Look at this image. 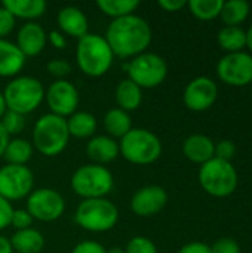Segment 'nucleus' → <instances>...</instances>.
I'll return each mask as SVG.
<instances>
[{"mask_svg": "<svg viewBox=\"0 0 252 253\" xmlns=\"http://www.w3.org/2000/svg\"><path fill=\"white\" fill-rule=\"evenodd\" d=\"M107 40L114 56L135 58L146 52L151 43V28L149 22L138 15H128L113 19L105 31Z\"/></svg>", "mask_w": 252, "mask_h": 253, "instance_id": "1", "label": "nucleus"}, {"mask_svg": "<svg viewBox=\"0 0 252 253\" xmlns=\"http://www.w3.org/2000/svg\"><path fill=\"white\" fill-rule=\"evenodd\" d=\"M76 61L83 74L89 77H101L110 71L114 55L104 36L88 33L77 42Z\"/></svg>", "mask_w": 252, "mask_h": 253, "instance_id": "2", "label": "nucleus"}, {"mask_svg": "<svg viewBox=\"0 0 252 253\" xmlns=\"http://www.w3.org/2000/svg\"><path fill=\"white\" fill-rule=\"evenodd\" d=\"M70 139L65 119L48 113L42 116L33 127V148L46 157L61 154Z\"/></svg>", "mask_w": 252, "mask_h": 253, "instance_id": "3", "label": "nucleus"}, {"mask_svg": "<svg viewBox=\"0 0 252 253\" xmlns=\"http://www.w3.org/2000/svg\"><path fill=\"white\" fill-rule=\"evenodd\" d=\"M6 108L27 116L33 113L45 99V87L40 80L30 76L13 77L3 90Z\"/></svg>", "mask_w": 252, "mask_h": 253, "instance_id": "4", "label": "nucleus"}, {"mask_svg": "<svg viewBox=\"0 0 252 253\" xmlns=\"http://www.w3.org/2000/svg\"><path fill=\"white\" fill-rule=\"evenodd\" d=\"M120 154L132 165H151L162 156V142L150 130L132 127L119 142Z\"/></svg>", "mask_w": 252, "mask_h": 253, "instance_id": "5", "label": "nucleus"}, {"mask_svg": "<svg viewBox=\"0 0 252 253\" xmlns=\"http://www.w3.org/2000/svg\"><path fill=\"white\" fill-rule=\"evenodd\" d=\"M198 179L205 193L218 199L232 196L239 181L232 162H224L217 157L201 166Z\"/></svg>", "mask_w": 252, "mask_h": 253, "instance_id": "6", "label": "nucleus"}, {"mask_svg": "<svg viewBox=\"0 0 252 253\" xmlns=\"http://www.w3.org/2000/svg\"><path fill=\"white\" fill-rule=\"evenodd\" d=\"M70 184L73 191L83 200L105 199L114 187V178L105 166L91 163L76 169Z\"/></svg>", "mask_w": 252, "mask_h": 253, "instance_id": "7", "label": "nucleus"}, {"mask_svg": "<svg viewBox=\"0 0 252 253\" xmlns=\"http://www.w3.org/2000/svg\"><path fill=\"white\" fill-rule=\"evenodd\" d=\"M74 221L86 231L105 233L116 227L119 211L107 199H88L77 206Z\"/></svg>", "mask_w": 252, "mask_h": 253, "instance_id": "8", "label": "nucleus"}, {"mask_svg": "<svg viewBox=\"0 0 252 253\" xmlns=\"http://www.w3.org/2000/svg\"><path fill=\"white\" fill-rule=\"evenodd\" d=\"M125 68L128 79L141 89H153L162 84L168 76L166 61L160 55L151 52H144L132 58Z\"/></svg>", "mask_w": 252, "mask_h": 253, "instance_id": "9", "label": "nucleus"}, {"mask_svg": "<svg viewBox=\"0 0 252 253\" xmlns=\"http://www.w3.org/2000/svg\"><path fill=\"white\" fill-rule=\"evenodd\" d=\"M34 188V175L27 166L4 165L0 168V196L7 202L22 200Z\"/></svg>", "mask_w": 252, "mask_h": 253, "instance_id": "10", "label": "nucleus"}, {"mask_svg": "<svg viewBox=\"0 0 252 253\" xmlns=\"http://www.w3.org/2000/svg\"><path fill=\"white\" fill-rule=\"evenodd\" d=\"M65 211L64 197L53 188H37L27 197V212L33 219L52 222L62 216Z\"/></svg>", "mask_w": 252, "mask_h": 253, "instance_id": "11", "label": "nucleus"}, {"mask_svg": "<svg viewBox=\"0 0 252 253\" xmlns=\"http://www.w3.org/2000/svg\"><path fill=\"white\" fill-rule=\"evenodd\" d=\"M217 74L229 86H247L252 82V55L235 52L224 55L217 64Z\"/></svg>", "mask_w": 252, "mask_h": 253, "instance_id": "12", "label": "nucleus"}, {"mask_svg": "<svg viewBox=\"0 0 252 253\" xmlns=\"http://www.w3.org/2000/svg\"><path fill=\"white\" fill-rule=\"evenodd\" d=\"M45 99L52 114L68 119L79 107V92L68 80H55L45 90Z\"/></svg>", "mask_w": 252, "mask_h": 253, "instance_id": "13", "label": "nucleus"}, {"mask_svg": "<svg viewBox=\"0 0 252 253\" xmlns=\"http://www.w3.org/2000/svg\"><path fill=\"white\" fill-rule=\"evenodd\" d=\"M218 96V87L209 77L201 76L193 79L184 89V104L189 110L202 113L209 110Z\"/></svg>", "mask_w": 252, "mask_h": 253, "instance_id": "14", "label": "nucleus"}, {"mask_svg": "<svg viewBox=\"0 0 252 253\" xmlns=\"http://www.w3.org/2000/svg\"><path fill=\"white\" fill-rule=\"evenodd\" d=\"M168 203V193L159 185H146L131 199V211L141 218H150L160 213Z\"/></svg>", "mask_w": 252, "mask_h": 253, "instance_id": "15", "label": "nucleus"}, {"mask_svg": "<svg viewBox=\"0 0 252 253\" xmlns=\"http://www.w3.org/2000/svg\"><path fill=\"white\" fill-rule=\"evenodd\" d=\"M48 43V34L42 25L36 22L24 24L16 34V47L25 56H37L43 52Z\"/></svg>", "mask_w": 252, "mask_h": 253, "instance_id": "16", "label": "nucleus"}, {"mask_svg": "<svg viewBox=\"0 0 252 253\" xmlns=\"http://www.w3.org/2000/svg\"><path fill=\"white\" fill-rule=\"evenodd\" d=\"M86 154L95 165H107L116 160L120 154L119 142L108 135H97L86 144Z\"/></svg>", "mask_w": 252, "mask_h": 253, "instance_id": "17", "label": "nucleus"}, {"mask_svg": "<svg viewBox=\"0 0 252 253\" xmlns=\"http://www.w3.org/2000/svg\"><path fill=\"white\" fill-rule=\"evenodd\" d=\"M183 153L187 160L202 166L203 163L214 159L215 144L209 136L195 133L186 138V141L183 142Z\"/></svg>", "mask_w": 252, "mask_h": 253, "instance_id": "18", "label": "nucleus"}, {"mask_svg": "<svg viewBox=\"0 0 252 253\" xmlns=\"http://www.w3.org/2000/svg\"><path fill=\"white\" fill-rule=\"evenodd\" d=\"M56 22L62 34L82 39L88 34V18L76 6H65L56 15Z\"/></svg>", "mask_w": 252, "mask_h": 253, "instance_id": "19", "label": "nucleus"}, {"mask_svg": "<svg viewBox=\"0 0 252 253\" xmlns=\"http://www.w3.org/2000/svg\"><path fill=\"white\" fill-rule=\"evenodd\" d=\"M25 65V56L15 43L0 39V77H15Z\"/></svg>", "mask_w": 252, "mask_h": 253, "instance_id": "20", "label": "nucleus"}, {"mask_svg": "<svg viewBox=\"0 0 252 253\" xmlns=\"http://www.w3.org/2000/svg\"><path fill=\"white\" fill-rule=\"evenodd\" d=\"M1 6H4L15 19H27L28 22L40 18L48 7L45 0H4Z\"/></svg>", "mask_w": 252, "mask_h": 253, "instance_id": "21", "label": "nucleus"}, {"mask_svg": "<svg viewBox=\"0 0 252 253\" xmlns=\"http://www.w3.org/2000/svg\"><path fill=\"white\" fill-rule=\"evenodd\" d=\"M13 252L16 253H40L45 248V237L34 228L15 231L9 239Z\"/></svg>", "mask_w": 252, "mask_h": 253, "instance_id": "22", "label": "nucleus"}, {"mask_svg": "<svg viewBox=\"0 0 252 253\" xmlns=\"http://www.w3.org/2000/svg\"><path fill=\"white\" fill-rule=\"evenodd\" d=\"M116 102H117V108L129 113V111H135L141 102H143V89L135 84L132 80L125 79L122 82H119L117 87H116Z\"/></svg>", "mask_w": 252, "mask_h": 253, "instance_id": "23", "label": "nucleus"}, {"mask_svg": "<svg viewBox=\"0 0 252 253\" xmlns=\"http://www.w3.org/2000/svg\"><path fill=\"white\" fill-rule=\"evenodd\" d=\"M104 129L108 133L110 138H123L131 129H132V119L129 113L120 110V108H111L104 114L102 119Z\"/></svg>", "mask_w": 252, "mask_h": 253, "instance_id": "24", "label": "nucleus"}, {"mask_svg": "<svg viewBox=\"0 0 252 253\" xmlns=\"http://www.w3.org/2000/svg\"><path fill=\"white\" fill-rule=\"evenodd\" d=\"M65 122H67V129H68L70 136H74L79 139L89 138L97 130V119L94 114L88 111H76L68 119H65Z\"/></svg>", "mask_w": 252, "mask_h": 253, "instance_id": "25", "label": "nucleus"}, {"mask_svg": "<svg viewBox=\"0 0 252 253\" xmlns=\"http://www.w3.org/2000/svg\"><path fill=\"white\" fill-rule=\"evenodd\" d=\"M33 144L28 142L27 139L22 138H10L6 150H4V160L7 162V165H19V166H25L30 159L33 157Z\"/></svg>", "mask_w": 252, "mask_h": 253, "instance_id": "26", "label": "nucleus"}, {"mask_svg": "<svg viewBox=\"0 0 252 253\" xmlns=\"http://www.w3.org/2000/svg\"><path fill=\"white\" fill-rule=\"evenodd\" d=\"M217 42L220 47L229 53L242 52L247 46V31L241 27H224L218 31Z\"/></svg>", "mask_w": 252, "mask_h": 253, "instance_id": "27", "label": "nucleus"}, {"mask_svg": "<svg viewBox=\"0 0 252 253\" xmlns=\"http://www.w3.org/2000/svg\"><path fill=\"white\" fill-rule=\"evenodd\" d=\"M250 3L245 0H229L223 3L221 7V19L227 27H241V24L250 15Z\"/></svg>", "mask_w": 252, "mask_h": 253, "instance_id": "28", "label": "nucleus"}, {"mask_svg": "<svg viewBox=\"0 0 252 253\" xmlns=\"http://www.w3.org/2000/svg\"><path fill=\"white\" fill-rule=\"evenodd\" d=\"M97 6L104 15L117 19L128 15H134V12L140 6V1L138 0H98Z\"/></svg>", "mask_w": 252, "mask_h": 253, "instance_id": "29", "label": "nucleus"}, {"mask_svg": "<svg viewBox=\"0 0 252 253\" xmlns=\"http://www.w3.org/2000/svg\"><path fill=\"white\" fill-rule=\"evenodd\" d=\"M224 0H190L187 6L193 16L201 21H211L220 16Z\"/></svg>", "mask_w": 252, "mask_h": 253, "instance_id": "30", "label": "nucleus"}, {"mask_svg": "<svg viewBox=\"0 0 252 253\" xmlns=\"http://www.w3.org/2000/svg\"><path fill=\"white\" fill-rule=\"evenodd\" d=\"M0 123H1V126L4 127V130H6V133L9 136H15V135L22 132V129L25 126V116L7 110L4 113V116L0 119Z\"/></svg>", "mask_w": 252, "mask_h": 253, "instance_id": "31", "label": "nucleus"}, {"mask_svg": "<svg viewBox=\"0 0 252 253\" xmlns=\"http://www.w3.org/2000/svg\"><path fill=\"white\" fill-rule=\"evenodd\" d=\"M126 253H157V248L156 245L143 236H137L134 239H131L125 248Z\"/></svg>", "mask_w": 252, "mask_h": 253, "instance_id": "32", "label": "nucleus"}, {"mask_svg": "<svg viewBox=\"0 0 252 253\" xmlns=\"http://www.w3.org/2000/svg\"><path fill=\"white\" fill-rule=\"evenodd\" d=\"M46 70L50 76L56 77V80H64V77H67L71 73V65L65 59L55 58V59H50L48 62Z\"/></svg>", "mask_w": 252, "mask_h": 253, "instance_id": "33", "label": "nucleus"}, {"mask_svg": "<svg viewBox=\"0 0 252 253\" xmlns=\"http://www.w3.org/2000/svg\"><path fill=\"white\" fill-rule=\"evenodd\" d=\"M33 221H34V219H33L31 215L27 212V209H13L12 219H10V225H12L16 231H21V230L31 228Z\"/></svg>", "mask_w": 252, "mask_h": 253, "instance_id": "34", "label": "nucleus"}, {"mask_svg": "<svg viewBox=\"0 0 252 253\" xmlns=\"http://www.w3.org/2000/svg\"><path fill=\"white\" fill-rule=\"evenodd\" d=\"M236 154V145L230 139H223L218 144H215V154L214 157L224 160V162H232V159Z\"/></svg>", "mask_w": 252, "mask_h": 253, "instance_id": "35", "label": "nucleus"}, {"mask_svg": "<svg viewBox=\"0 0 252 253\" xmlns=\"http://www.w3.org/2000/svg\"><path fill=\"white\" fill-rule=\"evenodd\" d=\"M15 24H16L15 16L4 6H0V39L9 36L13 31Z\"/></svg>", "mask_w": 252, "mask_h": 253, "instance_id": "36", "label": "nucleus"}, {"mask_svg": "<svg viewBox=\"0 0 252 253\" xmlns=\"http://www.w3.org/2000/svg\"><path fill=\"white\" fill-rule=\"evenodd\" d=\"M212 253H241V246L233 239H220L211 246Z\"/></svg>", "mask_w": 252, "mask_h": 253, "instance_id": "37", "label": "nucleus"}, {"mask_svg": "<svg viewBox=\"0 0 252 253\" xmlns=\"http://www.w3.org/2000/svg\"><path fill=\"white\" fill-rule=\"evenodd\" d=\"M107 249L98 243V242H94V240H85V242H80L79 245L74 246V249L71 251V253H105Z\"/></svg>", "mask_w": 252, "mask_h": 253, "instance_id": "38", "label": "nucleus"}, {"mask_svg": "<svg viewBox=\"0 0 252 253\" xmlns=\"http://www.w3.org/2000/svg\"><path fill=\"white\" fill-rule=\"evenodd\" d=\"M12 213H13L12 203L0 196V231L10 225Z\"/></svg>", "mask_w": 252, "mask_h": 253, "instance_id": "39", "label": "nucleus"}, {"mask_svg": "<svg viewBox=\"0 0 252 253\" xmlns=\"http://www.w3.org/2000/svg\"><path fill=\"white\" fill-rule=\"evenodd\" d=\"M178 253H212L211 252V246L202 242H193V243H187L184 245Z\"/></svg>", "mask_w": 252, "mask_h": 253, "instance_id": "40", "label": "nucleus"}, {"mask_svg": "<svg viewBox=\"0 0 252 253\" xmlns=\"http://www.w3.org/2000/svg\"><path fill=\"white\" fill-rule=\"evenodd\" d=\"M157 4L166 12H178L187 6L186 0H159Z\"/></svg>", "mask_w": 252, "mask_h": 253, "instance_id": "41", "label": "nucleus"}, {"mask_svg": "<svg viewBox=\"0 0 252 253\" xmlns=\"http://www.w3.org/2000/svg\"><path fill=\"white\" fill-rule=\"evenodd\" d=\"M48 39H49V43H50L55 49H65V46H67V39H65V36H64L61 31H58V30L50 31L49 36H48Z\"/></svg>", "mask_w": 252, "mask_h": 253, "instance_id": "42", "label": "nucleus"}, {"mask_svg": "<svg viewBox=\"0 0 252 253\" xmlns=\"http://www.w3.org/2000/svg\"><path fill=\"white\" fill-rule=\"evenodd\" d=\"M9 139H10V136L6 133L4 127H3V126H1V123H0V157H3L4 150H6V145H7Z\"/></svg>", "mask_w": 252, "mask_h": 253, "instance_id": "43", "label": "nucleus"}, {"mask_svg": "<svg viewBox=\"0 0 252 253\" xmlns=\"http://www.w3.org/2000/svg\"><path fill=\"white\" fill-rule=\"evenodd\" d=\"M0 253H13L10 240L3 236H0Z\"/></svg>", "mask_w": 252, "mask_h": 253, "instance_id": "44", "label": "nucleus"}, {"mask_svg": "<svg viewBox=\"0 0 252 253\" xmlns=\"http://www.w3.org/2000/svg\"><path fill=\"white\" fill-rule=\"evenodd\" d=\"M6 111H7V108H6V102H4V98H3V92H0V119L4 116Z\"/></svg>", "mask_w": 252, "mask_h": 253, "instance_id": "45", "label": "nucleus"}, {"mask_svg": "<svg viewBox=\"0 0 252 253\" xmlns=\"http://www.w3.org/2000/svg\"><path fill=\"white\" fill-rule=\"evenodd\" d=\"M247 47L252 52V25L247 31Z\"/></svg>", "mask_w": 252, "mask_h": 253, "instance_id": "46", "label": "nucleus"}, {"mask_svg": "<svg viewBox=\"0 0 252 253\" xmlns=\"http://www.w3.org/2000/svg\"><path fill=\"white\" fill-rule=\"evenodd\" d=\"M105 253H126L125 252V249H122V248H117V246H114V248H111V249H108Z\"/></svg>", "mask_w": 252, "mask_h": 253, "instance_id": "47", "label": "nucleus"}]
</instances>
